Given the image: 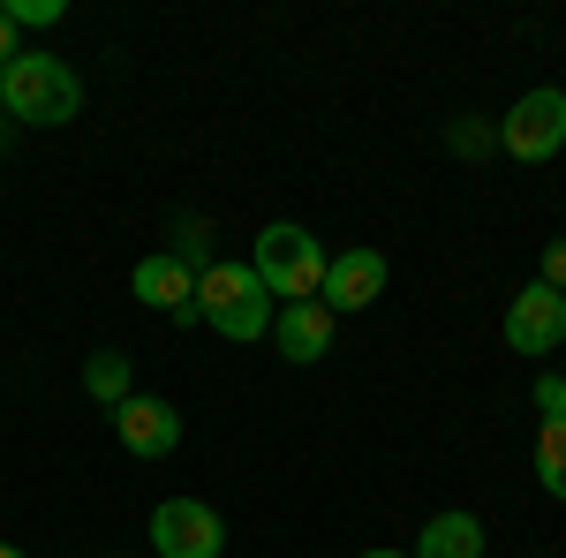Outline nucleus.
<instances>
[{
	"label": "nucleus",
	"mask_w": 566,
	"mask_h": 558,
	"mask_svg": "<svg viewBox=\"0 0 566 558\" xmlns=\"http://www.w3.org/2000/svg\"><path fill=\"white\" fill-rule=\"evenodd\" d=\"M0 106H8V122L61 129V122H76L84 84H76V69H69V61H53V53H15V61L0 69Z\"/></svg>",
	"instance_id": "obj_1"
},
{
	"label": "nucleus",
	"mask_w": 566,
	"mask_h": 558,
	"mask_svg": "<svg viewBox=\"0 0 566 558\" xmlns=\"http://www.w3.org/2000/svg\"><path fill=\"white\" fill-rule=\"evenodd\" d=\"M197 317L212 325V333H227V340H264L272 333V317H280V302L264 295V280L250 272V264H205L197 272Z\"/></svg>",
	"instance_id": "obj_2"
},
{
	"label": "nucleus",
	"mask_w": 566,
	"mask_h": 558,
	"mask_svg": "<svg viewBox=\"0 0 566 558\" xmlns=\"http://www.w3.org/2000/svg\"><path fill=\"white\" fill-rule=\"evenodd\" d=\"M250 272L264 280V295L280 302H317V287H325V250H317V234L310 227H295V219H272L258 234V257H250Z\"/></svg>",
	"instance_id": "obj_3"
},
{
	"label": "nucleus",
	"mask_w": 566,
	"mask_h": 558,
	"mask_svg": "<svg viewBox=\"0 0 566 558\" xmlns=\"http://www.w3.org/2000/svg\"><path fill=\"white\" fill-rule=\"evenodd\" d=\"M499 144L522 159V167H544L566 151V91H528L514 98V114L499 122Z\"/></svg>",
	"instance_id": "obj_4"
},
{
	"label": "nucleus",
	"mask_w": 566,
	"mask_h": 558,
	"mask_svg": "<svg viewBox=\"0 0 566 558\" xmlns=\"http://www.w3.org/2000/svg\"><path fill=\"white\" fill-rule=\"evenodd\" d=\"M151 544H159V558H219L227 551V520L205 498H167L151 514Z\"/></svg>",
	"instance_id": "obj_5"
},
{
	"label": "nucleus",
	"mask_w": 566,
	"mask_h": 558,
	"mask_svg": "<svg viewBox=\"0 0 566 558\" xmlns=\"http://www.w3.org/2000/svg\"><path fill=\"white\" fill-rule=\"evenodd\" d=\"M559 340H566V295H559V287H544V280H528L522 295L506 302V347L544 362Z\"/></svg>",
	"instance_id": "obj_6"
},
{
	"label": "nucleus",
	"mask_w": 566,
	"mask_h": 558,
	"mask_svg": "<svg viewBox=\"0 0 566 558\" xmlns=\"http://www.w3.org/2000/svg\"><path fill=\"white\" fill-rule=\"evenodd\" d=\"M114 430H122V453H136V461H167L181 445L175 400H151V392H129V400L114 408Z\"/></svg>",
	"instance_id": "obj_7"
},
{
	"label": "nucleus",
	"mask_w": 566,
	"mask_h": 558,
	"mask_svg": "<svg viewBox=\"0 0 566 558\" xmlns=\"http://www.w3.org/2000/svg\"><path fill=\"white\" fill-rule=\"evenodd\" d=\"M386 257L378 250H348V257H325V287H317V302L340 317V309H370V302L386 295Z\"/></svg>",
	"instance_id": "obj_8"
},
{
	"label": "nucleus",
	"mask_w": 566,
	"mask_h": 558,
	"mask_svg": "<svg viewBox=\"0 0 566 558\" xmlns=\"http://www.w3.org/2000/svg\"><path fill=\"white\" fill-rule=\"evenodd\" d=\"M129 287L144 309H167V317H197V272H189V257H144L129 272Z\"/></svg>",
	"instance_id": "obj_9"
},
{
	"label": "nucleus",
	"mask_w": 566,
	"mask_h": 558,
	"mask_svg": "<svg viewBox=\"0 0 566 558\" xmlns=\"http://www.w3.org/2000/svg\"><path fill=\"white\" fill-rule=\"evenodd\" d=\"M272 340H280L287 362H325V347H333V309H325V302H280Z\"/></svg>",
	"instance_id": "obj_10"
},
{
	"label": "nucleus",
	"mask_w": 566,
	"mask_h": 558,
	"mask_svg": "<svg viewBox=\"0 0 566 558\" xmlns=\"http://www.w3.org/2000/svg\"><path fill=\"white\" fill-rule=\"evenodd\" d=\"M416 558H483V520L476 514L423 520V551H416Z\"/></svg>",
	"instance_id": "obj_11"
},
{
	"label": "nucleus",
	"mask_w": 566,
	"mask_h": 558,
	"mask_svg": "<svg viewBox=\"0 0 566 558\" xmlns=\"http://www.w3.org/2000/svg\"><path fill=\"white\" fill-rule=\"evenodd\" d=\"M536 483H544V491L566 506V408L536 423Z\"/></svg>",
	"instance_id": "obj_12"
},
{
	"label": "nucleus",
	"mask_w": 566,
	"mask_h": 558,
	"mask_svg": "<svg viewBox=\"0 0 566 558\" xmlns=\"http://www.w3.org/2000/svg\"><path fill=\"white\" fill-rule=\"evenodd\" d=\"M84 392L106 400V415H114V408L129 400V355H122V347H98V355L84 362Z\"/></svg>",
	"instance_id": "obj_13"
},
{
	"label": "nucleus",
	"mask_w": 566,
	"mask_h": 558,
	"mask_svg": "<svg viewBox=\"0 0 566 558\" xmlns=\"http://www.w3.org/2000/svg\"><path fill=\"white\" fill-rule=\"evenodd\" d=\"M61 15V0H8V23L23 31V23H53Z\"/></svg>",
	"instance_id": "obj_14"
},
{
	"label": "nucleus",
	"mask_w": 566,
	"mask_h": 558,
	"mask_svg": "<svg viewBox=\"0 0 566 558\" xmlns=\"http://www.w3.org/2000/svg\"><path fill=\"white\" fill-rule=\"evenodd\" d=\"M536 408H544V415H559V408H566V378L544 370V378H536Z\"/></svg>",
	"instance_id": "obj_15"
},
{
	"label": "nucleus",
	"mask_w": 566,
	"mask_h": 558,
	"mask_svg": "<svg viewBox=\"0 0 566 558\" xmlns=\"http://www.w3.org/2000/svg\"><path fill=\"white\" fill-rule=\"evenodd\" d=\"M544 287H559V295H566V242L544 250Z\"/></svg>",
	"instance_id": "obj_16"
},
{
	"label": "nucleus",
	"mask_w": 566,
	"mask_h": 558,
	"mask_svg": "<svg viewBox=\"0 0 566 558\" xmlns=\"http://www.w3.org/2000/svg\"><path fill=\"white\" fill-rule=\"evenodd\" d=\"M0 61H15V23H8V8H0Z\"/></svg>",
	"instance_id": "obj_17"
},
{
	"label": "nucleus",
	"mask_w": 566,
	"mask_h": 558,
	"mask_svg": "<svg viewBox=\"0 0 566 558\" xmlns=\"http://www.w3.org/2000/svg\"><path fill=\"white\" fill-rule=\"evenodd\" d=\"M0 558H23V551H15V544H0Z\"/></svg>",
	"instance_id": "obj_18"
},
{
	"label": "nucleus",
	"mask_w": 566,
	"mask_h": 558,
	"mask_svg": "<svg viewBox=\"0 0 566 558\" xmlns=\"http://www.w3.org/2000/svg\"><path fill=\"white\" fill-rule=\"evenodd\" d=\"M370 558H408V551H370Z\"/></svg>",
	"instance_id": "obj_19"
}]
</instances>
